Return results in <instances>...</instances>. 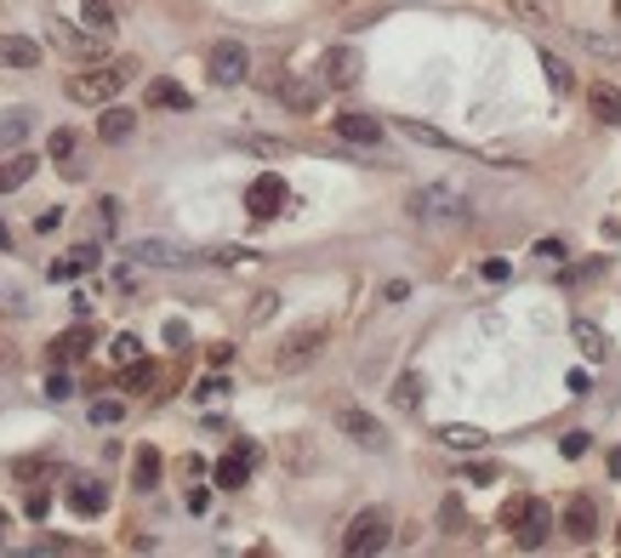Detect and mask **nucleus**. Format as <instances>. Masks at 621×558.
Wrapping results in <instances>:
<instances>
[{
    "label": "nucleus",
    "mask_w": 621,
    "mask_h": 558,
    "mask_svg": "<svg viewBox=\"0 0 621 558\" xmlns=\"http://www.w3.org/2000/svg\"><path fill=\"white\" fill-rule=\"evenodd\" d=\"M337 428H342L353 445H366V450H382V445H388V428H382L371 411H359V405H342V411H337Z\"/></svg>",
    "instance_id": "9d476101"
},
{
    "label": "nucleus",
    "mask_w": 621,
    "mask_h": 558,
    "mask_svg": "<svg viewBox=\"0 0 621 558\" xmlns=\"http://www.w3.org/2000/svg\"><path fill=\"white\" fill-rule=\"evenodd\" d=\"M80 12H86V29H103V35H115V7H109V0H80Z\"/></svg>",
    "instance_id": "72a5a7b5"
},
{
    "label": "nucleus",
    "mask_w": 621,
    "mask_h": 558,
    "mask_svg": "<svg viewBox=\"0 0 621 558\" xmlns=\"http://www.w3.org/2000/svg\"><path fill=\"white\" fill-rule=\"evenodd\" d=\"M91 353V325L80 319L75 331H63L57 342H52V365H75V359H86Z\"/></svg>",
    "instance_id": "a211bd4d"
},
{
    "label": "nucleus",
    "mask_w": 621,
    "mask_h": 558,
    "mask_svg": "<svg viewBox=\"0 0 621 558\" xmlns=\"http://www.w3.org/2000/svg\"><path fill=\"white\" fill-rule=\"evenodd\" d=\"M502 530H513L519 547H542L547 530H553V507L536 502V496H513V502L502 507Z\"/></svg>",
    "instance_id": "f03ea898"
},
{
    "label": "nucleus",
    "mask_w": 621,
    "mask_h": 558,
    "mask_svg": "<svg viewBox=\"0 0 621 558\" xmlns=\"http://www.w3.org/2000/svg\"><path fill=\"white\" fill-rule=\"evenodd\" d=\"M154 484H160V450L138 445V456H132V490H154Z\"/></svg>",
    "instance_id": "393cba45"
},
{
    "label": "nucleus",
    "mask_w": 621,
    "mask_h": 558,
    "mask_svg": "<svg viewBox=\"0 0 621 558\" xmlns=\"http://www.w3.org/2000/svg\"><path fill=\"white\" fill-rule=\"evenodd\" d=\"M382 297H388V303H405V297H411V285H405V280H388V285H382Z\"/></svg>",
    "instance_id": "a18cd8bd"
},
{
    "label": "nucleus",
    "mask_w": 621,
    "mask_h": 558,
    "mask_svg": "<svg viewBox=\"0 0 621 558\" xmlns=\"http://www.w3.org/2000/svg\"><path fill=\"white\" fill-rule=\"evenodd\" d=\"M41 63V46L29 35H0V69H35Z\"/></svg>",
    "instance_id": "6ab92c4d"
},
{
    "label": "nucleus",
    "mask_w": 621,
    "mask_h": 558,
    "mask_svg": "<svg viewBox=\"0 0 621 558\" xmlns=\"http://www.w3.org/2000/svg\"><path fill=\"white\" fill-rule=\"evenodd\" d=\"M615 23H621V7H615Z\"/></svg>",
    "instance_id": "5fc2aeb1"
},
{
    "label": "nucleus",
    "mask_w": 621,
    "mask_h": 558,
    "mask_svg": "<svg viewBox=\"0 0 621 558\" xmlns=\"http://www.w3.org/2000/svg\"><path fill=\"white\" fill-rule=\"evenodd\" d=\"M274 308H280V297H274V291H263V297H251V325H263V319H274Z\"/></svg>",
    "instance_id": "e433bc0d"
},
{
    "label": "nucleus",
    "mask_w": 621,
    "mask_h": 558,
    "mask_svg": "<svg viewBox=\"0 0 621 558\" xmlns=\"http://www.w3.org/2000/svg\"><path fill=\"white\" fill-rule=\"evenodd\" d=\"M109 359H115V365H132V359H143V342H138L132 331H120V337L109 342Z\"/></svg>",
    "instance_id": "f704fd0d"
},
{
    "label": "nucleus",
    "mask_w": 621,
    "mask_h": 558,
    "mask_svg": "<svg viewBox=\"0 0 621 558\" xmlns=\"http://www.w3.org/2000/svg\"><path fill=\"white\" fill-rule=\"evenodd\" d=\"M69 507H75L80 518L109 513V484H103V479H75V484H69Z\"/></svg>",
    "instance_id": "2eb2a0df"
},
{
    "label": "nucleus",
    "mask_w": 621,
    "mask_h": 558,
    "mask_svg": "<svg viewBox=\"0 0 621 558\" xmlns=\"http://www.w3.org/2000/svg\"><path fill=\"white\" fill-rule=\"evenodd\" d=\"M542 69H547V86L559 91V97H570V91H576V75H570V63H565L559 52H542Z\"/></svg>",
    "instance_id": "cd10ccee"
},
{
    "label": "nucleus",
    "mask_w": 621,
    "mask_h": 558,
    "mask_svg": "<svg viewBox=\"0 0 621 558\" xmlns=\"http://www.w3.org/2000/svg\"><path fill=\"white\" fill-rule=\"evenodd\" d=\"M576 41L593 57H621V35H604V29H576Z\"/></svg>",
    "instance_id": "c756f323"
},
{
    "label": "nucleus",
    "mask_w": 621,
    "mask_h": 558,
    "mask_svg": "<svg viewBox=\"0 0 621 558\" xmlns=\"http://www.w3.org/2000/svg\"><path fill=\"white\" fill-rule=\"evenodd\" d=\"M52 46L63 52V57H75V63H97V57H109V35L103 29H80V23H69V18H52Z\"/></svg>",
    "instance_id": "20e7f679"
},
{
    "label": "nucleus",
    "mask_w": 621,
    "mask_h": 558,
    "mask_svg": "<svg viewBox=\"0 0 621 558\" xmlns=\"http://www.w3.org/2000/svg\"><path fill=\"white\" fill-rule=\"evenodd\" d=\"M359 69H366V57H359L353 46H331L319 57V75H325V86H337V91H348L353 80H359Z\"/></svg>",
    "instance_id": "f8f14e48"
},
{
    "label": "nucleus",
    "mask_w": 621,
    "mask_h": 558,
    "mask_svg": "<svg viewBox=\"0 0 621 558\" xmlns=\"http://www.w3.org/2000/svg\"><path fill=\"white\" fill-rule=\"evenodd\" d=\"M149 103H154V109H188L194 97H188L183 86H172V80H154V86H149Z\"/></svg>",
    "instance_id": "7c9ffc66"
},
{
    "label": "nucleus",
    "mask_w": 621,
    "mask_h": 558,
    "mask_svg": "<svg viewBox=\"0 0 621 558\" xmlns=\"http://www.w3.org/2000/svg\"><path fill=\"white\" fill-rule=\"evenodd\" d=\"M280 97H285L291 109H314V103H319V86H314V80H285Z\"/></svg>",
    "instance_id": "473e14b6"
},
{
    "label": "nucleus",
    "mask_w": 621,
    "mask_h": 558,
    "mask_svg": "<svg viewBox=\"0 0 621 558\" xmlns=\"http://www.w3.org/2000/svg\"><path fill=\"white\" fill-rule=\"evenodd\" d=\"M257 456H263V450H257L251 439H240V445H235V450H228L222 462L211 468L217 490H246V479H251V468H257Z\"/></svg>",
    "instance_id": "0eeeda50"
},
{
    "label": "nucleus",
    "mask_w": 621,
    "mask_h": 558,
    "mask_svg": "<svg viewBox=\"0 0 621 558\" xmlns=\"http://www.w3.org/2000/svg\"><path fill=\"white\" fill-rule=\"evenodd\" d=\"M23 513H29V518H46V513H52V496H46V490H29Z\"/></svg>",
    "instance_id": "ea45409f"
},
{
    "label": "nucleus",
    "mask_w": 621,
    "mask_h": 558,
    "mask_svg": "<svg viewBox=\"0 0 621 558\" xmlns=\"http://www.w3.org/2000/svg\"><path fill=\"white\" fill-rule=\"evenodd\" d=\"M132 75H138V57H97L91 69H80V75H69V91L75 103H115V97L132 86Z\"/></svg>",
    "instance_id": "f257e3e1"
},
{
    "label": "nucleus",
    "mask_w": 621,
    "mask_h": 558,
    "mask_svg": "<svg viewBox=\"0 0 621 558\" xmlns=\"http://www.w3.org/2000/svg\"><path fill=\"white\" fill-rule=\"evenodd\" d=\"M610 473L621 479V450H610Z\"/></svg>",
    "instance_id": "3c124183"
},
{
    "label": "nucleus",
    "mask_w": 621,
    "mask_h": 558,
    "mask_svg": "<svg viewBox=\"0 0 621 558\" xmlns=\"http://www.w3.org/2000/svg\"><path fill=\"white\" fill-rule=\"evenodd\" d=\"M160 382V365H149V359H132V365H120V387L126 393H149Z\"/></svg>",
    "instance_id": "a878e982"
},
{
    "label": "nucleus",
    "mask_w": 621,
    "mask_h": 558,
    "mask_svg": "<svg viewBox=\"0 0 621 558\" xmlns=\"http://www.w3.org/2000/svg\"><path fill=\"white\" fill-rule=\"evenodd\" d=\"M126 256L143 262V269H183V262H194V251L177 245V240H132V245H126Z\"/></svg>",
    "instance_id": "423d86ee"
},
{
    "label": "nucleus",
    "mask_w": 621,
    "mask_h": 558,
    "mask_svg": "<svg viewBox=\"0 0 621 558\" xmlns=\"http://www.w3.org/2000/svg\"><path fill=\"white\" fill-rule=\"evenodd\" d=\"M166 342H172V348H183V342H188V325H177V319H166Z\"/></svg>",
    "instance_id": "8fccbe9b"
},
{
    "label": "nucleus",
    "mask_w": 621,
    "mask_h": 558,
    "mask_svg": "<svg viewBox=\"0 0 621 558\" xmlns=\"http://www.w3.org/2000/svg\"><path fill=\"white\" fill-rule=\"evenodd\" d=\"M35 166H41V160H35V154H23V149L7 154V160H0V194H18L29 177H35Z\"/></svg>",
    "instance_id": "aec40b11"
},
{
    "label": "nucleus",
    "mask_w": 621,
    "mask_h": 558,
    "mask_svg": "<svg viewBox=\"0 0 621 558\" xmlns=\"http://www.w3.org/2000/svg\"><path fill=\"white\" fill-rule=\"evenodd\" d=\"M57 222H63V211H57V206H52V211H41V217H35V234H52Z\"/></svg>",
    "instance_id": "49530a36"
},
{
    "label": "nucleus",
    "mask_w": 621,
    "mask_h": 558,
    "mask_svg": "<svg viewBox=\"0 0 621 558\" xmlns=\"http://www.w3.org/2000/svg\"><path fill=\"white\" fill-rule=\"evenodd\" d=\"M439 445H445V450H456V456H473V450H484V445H490V434H484V428H473V422H445V428H439Z\"/></svg>",
    "instance_id": "dca6fc26"
},
{
    "label": "nucleus",
    "mask_w": 621,
    "mask_h": 558,
    "mask_svg": "<svg viewBox=\"0 0 621 558\" xmlns=\"http://www.w3.org/2000/svg\"><path fill=\"white\" fill-rule=\"evenodd\" d=\"M97 262H103V256H97V245H75L63 262H52V280H57V285H63V280H80V274L97 269Z\"/></svg>",
    "instance_id": "5701e85b"
},
{
    "label": "nucleus",
    "mask_w": 621,
    "mask_h": 558,
    "mask_svg": "<svg viewBox=\"0 0 621 558\" xmlns=\"http://www.w3.org/2000/svg\"><path fill=\"white\" fill-rule=\"evenodd\" d=\"M587 109H593V120H604V125H621V86L599 80L593 91H587Z\"/></svg>",
    "instance_id": "4be33fe9"
},
{
    "label": "nucleus",
    "mask_w": 621,
    "mask_h": 558,
    "mask_svg": "<svg viewBox=\"0 0 621 558\" xmlns=\"http://www.w3.org/2000/svg\"><path fill=\"white\" fill-rule=\"evenodd\" d=\"M400 131L411 143H422V149H445V154H468L456 138H445V131H434V125H422V120H400Z\"/></svg>",
    "instance_id": "b1692460"
},
{
    "label": "nucleus",
    "mask_w": 621,
    "mask_h": 558,
    "mask_svg": "<svg viewBox=\"0 0 621 558\" xmlns=\"http://www.w3.org/2000/svg\"><path fill=\"white\" fill-rule=\"evenodd\" d=\"M394 405H400V411H422V376H416V371L394 376Z\"/></svg>",
    "instance_id": "2f4dec72"
},
{
    "label": "nucleus",
    "mask_w": 621,
    "mask_h": 558,
    "mask_svg": "<svg viewBox=\"0 0 621 558\" xmlns=\"http://www.w3.org/2000/svg\"><path fill=\"white\" fill-rule=\"evenodd\" d=\"M615 541H621V530H615Z\"/></svg>",
    "instance_id": "6e6d98bb"
},
{
    "label": "nucleus",
    "mask_w": 621,
    "mask_h": 558,
    "mask_svg": "<svg viewBox=\"0 0 621 558\" xmlns=\"http://www.w3.org/2000/svg\"><path fill=\"white\" fill-rule=\"evenodd\" d=\"M120 416H126V405H120V400H97V405H91V422H97V428H115Z\"/></svg>",
    "instance_id": "c9c22d12"
},
{
    "label": "nucleus",
    "mask_w": 621,
    "mask_h": 558,
    "mask_svg": "<svg viewBox=\"0 0 621 558\" xmlns=\"http://www.w3.org/2000/svg\"><path fill=\"white\" fill-rule=\"evenodd\" d=\"M388 541H394V513H388V507H366V513H353V524L342 530V552H348V558L382 552Z\"/></svg>",
    "instance_id": "7ed1b4c3"
},
{
    "label": "nucleus",
    "mask_w": 621,
    "mask_h": 558,
    "mask_svg": "<svg viewBox=\"0 0 621 558\" xmlns=\"http://www.w3.org/2000/svg\"><path fill=\"white\" fill-rule=\"evenodd\" d=\"M536 256H547V262H559V256H565V240H542V245H536Z\"/></svg>",
    "instance_id": "09e8293b"
},
{
    "label": "nucleus",
    "mask_w": 621,
    "mask_h": 558,
    "mask_svg": "<svg viewBox=\"0 0 621 558\" xmlns=\"http://www.w3.org/2000/svg\"><path fill=\"white\" fill-rule=\"evenodd\" d=\"M132 131H138V114H132V109L103 103V114H97V138H103V143H126Z\"/></svg>",
    "instance_id": "f3484780"
},
{
    "label": "nucleus",
    "mask_w": 621,
    "mask_h": 558,
    "mask_svg": "<svg viewBox=\"0 0 621 558\" xmlns=\"http://www.w3.org/2000/svg\"><path fill=\"white\" fill-rule=\"evenodd\" d=\"M570 337H576V348H581L587 359H604V353H610V342H604V331H599L593 319H576V325H570Z\"/></svg>",
    "instance_id": "bb28decb"
},
{
    "label": "nucleus",
    "mask_w": 621,
    "mask_h": 558,
    "mask_svg": "<svg viewBox=\"0 0 621 558\" xmlns=\"http://www.w3.org/2000/svg\"><path fill=\"white\" fill-rule=\"evenodd\" d=\"M240 149H251V154H285L280 138H240Z\"/></svg>",
    "instance_id": "a19ab883"
},
{
    "label": "nucleus",
    "mask_w": 621,
    "mask_h": 558,
    "mask_svg": "<svg viewBox=\"0 0 621 558\" xmlns=\"http://www.w3.org/2000/svg\"><path fill=\"white\" fill-rule=\"evenodd\" d=\"M331 125H337V138H342V143H359V149H382V138H388V131H382V120H371V114H353V109H348V114H337Z\"/></svg>",
    "instance_id": "ddd939ff"
},
{
    "label": "nucleus",
    "mask_w": 621,
    "mask_h": 558,
    "mask_svg": "<svg viewBox=\"0 0 621 558\" xmlns=\"http://www.w3.org/2000/svg\"><path fill=\"white\" fill-rule=\"evenodd\" d=\"M222 393H228V382H222V376H206L200 387H194V400H206V405H211V400H222Z\"/></svg>",
    "instance_id": "79ce46f5"
},
{
    "label": "nucleus",
    "mask_w": 621,
    "mask_h": 558,
    "mask_svg": "<svg viewBox=\"0 0 621 558\" xmlns=\"http://www.w3.org/2000/svg\"><path fill=\"white\" fill-rule=\"evenodd\" d=\"M69 547H75V541H63V536H41V541H35V552H69Z\"/></svg>",
    "instance_id": "de8ad7c7"
},
{
    "label": "nucleus",
    "mask_w": 621,
    "mask_h": 558,
    "mask_svg": "<svg viewBox=\"0 0 621 558\" xmlns=\"http://www.w3.org/2000/svg\"><path fill=\"white\" fill-rule=\"evenodd\" d=\"M565 536H570V541H593V536H599V502H593V496H570V507H565Z\"/></svg>",
    "instance_id": "4468645a"
},
{
    "label": "nucleus",
    "mask_w": 621,
    "mask_h": 558,
    "mask_svg": "<svg viewBox=\"0 0 621 558\" xmlns=\"http://www.w3.org/2000/svg\"><path fill=\"white\" fill-rule=\"evenodd\" d=\"M587 445H593L587 434H565V439H559V456H570V462H576V456H587Z\"/></svg>",
    "instance_id": "37998d69"
},
{
    "label": "nucleus",
    "mask_w": 621,
    "mask_h": 558,
    "mask_svg": "<svg viewBox=\"0 0 621 558\" xmlns=\"http://www.w3.org/2000/svg\"><path fill=\"white\" fill-rule=\"evenodd\" d=\"M46 154L57 160V166H69V160H80V138H75L69 125H57L52 138H46Z\"/></svg>",
    "instance_id": "c85d7f7f"
},
{
    "label": "nucleus",
    "mask_w": 621,
    "mask_h": 558,
    "mask_svg": "<svg viewBox=\"0 0 621 558\" xmlns=\"http://www.w3.org/2000/svg\"><path fill=\"white\" fill-rule=\"evenodd\" d=\"M97 222H103V234L120 228V200H97Z\"/></svg>",
    "instance_id": "58836bf2"
},
{
    "label": "nucleus",
    "mask_w": 621,
    "mask_h": 558,
    "mask_svg": "<svg viewBox=\"0 0 621 558\" xmlns=\"http://www.w3.org/2000/svg\"><path fill=\"white\" fill-rule=\"evenodd\" d=\"M12 245V234H7V222H0V251H7Z\"/></svg>",
    "instance_id": "864d4df0"
},
{
    "label": "nucleus",
    "mask_w": 621,
    "mask_h": 558,
    "mask_svg": "<svg viewBox=\"0 0 621 558\" xmlns=\"http://www.w3.org/2000/svg\"><path fill=\"white\" fill-rule=\"evenodd\" d=\"M513 12L525 18V23H536V29H542V7H536V0H513Z\"/></svg>",
    "instance_id": "c03bdc74"
},
{
    "label": "nucleus",
    "mask_w": 621,
    "mask_h": 558,
    "mask_svg": "<svg viewBox=\"0 0 621 558\" xmlns=\"http://www.w3.org/2000/svg\"><path fill=\"white\" fill-rule=\"evenodd\" d=\"M319 348H325V325H303V331H291V337L280 342L274 365H280V371H297V365H308Z\"/></svg>",
    "instance_id": "6e6552de"
},
{
    "label": "nucleus",
    "mask_w": 621,
    "mask_h": 558,
    "mask_svg": "<svg viewBox=\"0 0 621 558\" xmlns=\"http://www.w3.org/2000/svg\"><path fill=\"white\" fill-rule=\"evenodd\" d=\"M411 211H416L422 222H434V217H450V222H468V200H462V194H450V188H422Z\"/></svg>",
    "instance_id": "9b49d317"
},
{
    "label": "nucleus",
    "mask_w": 621,
    "mask_h": 558,
    "mask_svg": "<svg viewBox=\"0 0 621 558\" xmlns=\"http://www.w3.org/2000/svg\"><path fill=\"white\" fill-rule=\"evenodd\" d=\"M7 524H12V518H7V507H0V541H7Z\"/></svg>",
    "instance_id": "603ef678"
},
{
    "label": "nucleus",
    "mask_w": 621,
    "mask_h": 558,
    "mask_svg": "<svg viewBox=\"0 0 621 558\" xmlns=\"http://www.w3.org/2000/svg\"><path fill=\"white\" fill-rule=\"evenodd\" d=\"M246 75H251V52L240 41H217L211 46V80L217 86H240Z\"/></svg>",
    "instance_id": "1a4fd4ad"
},
{
    "label": "nucleus",
    "mask_w": 621,
    "mask_h": 558,
    "mask_svg": "<svg viewBox=\"0 0 621 558\" xmlns=\"http://www.w3.org/2000/svg\"><path fill=\"white\" fill-rule=\"evenodd\" d=\"M285 206H291V188H285V177H274V172H263V177L246 188V211H251L257 222H274Z\"/></svg>",
    "instance_id": "39448f33"
},
{
    "label": "nucleus",
    "mask_w": 621,
    "mask_h": 558,
    "mask_svg": "<svg viewBox=\"0 0 621 558\" xmlns=\"http://www.w3.org/2000/svg\"><path fill=\"white\" fill-rule=\"evenodd\" d=\"M29 131H35V109H0V149H23Z\"/></svg>",
    "instance_id": "412c9836"
},
{
    "label": "nucleus",
    "mask_w": 621,
    "mask_h": 558,
    "mask_svg": "<svg viewBox=\"0 0 621 558\" xmlns=\"http://www.w3.org/2000/svg\"><path fill=\"white\" fill-rule=\"evenodd\" d=\"M69 393H75L69 371H52V376H46V400H57V405H63V400H69Z\"/></svg>",
    "instance_id": "4c0bfd02"
}]
</instances>
